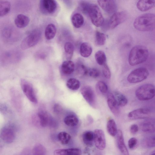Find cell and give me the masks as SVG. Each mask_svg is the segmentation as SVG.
Here are the masks:
<instances>
[{"mask_svg":"<svg viewBox=\"0 0 155 155\" xmlns=\"http://www.w3.org/2000/svg\"><path fill=\"white\" fill-rule=\"evenodd\" d=\"M133 25L135 28L140 31H152L155 29V15L146 13L140 15L135 19Z\"/></svg>","mask_w":155,"mask_h":155,"instance_id":"6da1fadb","label":"cell"},{"mask_svg":"<svg viewBox=\"0 0 155 155\" xmlns=\"http://www.w3.org/2000/svg\"><path fill=\"white\" fill-rule=\"evenodd\" d=\"M149 55L148 49L146 47L137 45L130 50L128 57V62L131 66H134L145 62Z\"/></svg>","mask_w":155,"mask_h":155,"instance_id":"7a4b0ae2","label":"cell"},{"mask_svg":"<svg viewBox=\"0 0 155 155\" xmlns=\"http://www.w3.org/2000/svg\"><path fill=\"white\" fill-rule=\"evenodd\" d=\"M135 95L137 98L141 101L152 99L155 96V86L150 84L142 85L136 90Z\"/></svg>","mask_w":155,"mask_h":155,"instance_id":"3957f363","label":"cell"},{"mask_svg":"<svg viewBox=\"0 0 155 155\" xmlns=\"http://www.w3.org/2000/svg\"><path fill=\"white\" fill-rule=\"evenodd\" d=\"M41 31L38 29L32 31L21 42V47L23 50H26L36 45L40 39Z\"/></svg>","mask_w":155,"mask_h":155,"instance_id":"277c9868","label":"cell"},{"mask_svg":"<svg viewBox=\"0 0 155 155\" xmlns=\"http://www.w3.org/2000/svg\"><path fill=\"white\" fill-rule=\"evenodd\" d=\"M88 15L90 17L92 23L97 27L101 26L104 22V19L101 11L98 6L91 4Z\"/></svg>","mask_w":155,"mask_h":155,"instance_id":"5b68a950","label":"cell"},{"mask_svg":"<svg viewBox=\"0 0 155 155\" xmlns=\"http://www.w3.org/2000/svg\"><path fill=\"white\" fill-rule=\"evenodd\" d=\"M149 74V72L146 68H139L132 71L128 75L127 80L131 83H138L146 79Z\"/></svg>","mask_w":155,"mask_h":155,"instance_id":"8992f818","label":"cell"},{"mask_svg":"<svg viewBox=\"0 0 155 155\" xmlns=\"http://www.w3.org/2000/svg\"><path fill=\"white\" fill-rule=\"evenodd\" d=\"M20 84L23 93L28 99L32 103H37L38 100L31 84L23 79L21 80Z\"/></svg>","mask_w":155,"mask_h":155,"instance_id":"52a82bcc","label":"cell"},{"mask_svg":"<svg viewBox=\"0 0 155 155\" xmlns=\"http://www.w3.org/2000/svg\"><path fill=\"white\" fill-rule=\"evenodd\" d=\"M39 7L40 11L43 14L51 15L56 11L58 4L54 0H41L40 2Z\"/></svg>","mask_w":155,"mask_h":155,"instance_id":"ba28073f","label":"cell"},{"mask_svg":"<svg viewBox=\"0 0 155 155\" xmlns=\"http://www.w3.org/2000/svg\"><path fill=\"white\" fill-rule=\"evenodd\" d=\"M127 17V14L125 11L116 12L111 17L109 22L110 28L114 29L124 21Z\"/></svg>","mask_w":155,"mask_h":155,"instance_id":"9c48e42d","label":"cell"},{"mask_svg":"<svg viewBox=\"0 0 155 155\" xmlns=\"http://www.w3.org/2000/svg\"><path fill=\"white\" fill-rule=\"evenodd\" d=\"M80 91L86 101L91 106L94 107L95 104V96L92 88L89 86H83Z\"/></svg>","mask_w":155,"mask_h":155,"instance_id":"30bf717a","label":"cell"},{"mask_svg":"<svg viewBox=\"0 0 155 155\" xmlns=\"http://www.w3.org/2000/svg\"><path fill=\"white\" fill-rule=\"evenodd\" d=\"M94 133V143L95 146L100 150H104L105 147L106 143L103 131L101 129H96Z\"/></svg>","mask_w":155,"mask_h":155,"instance_id":"8fae6325","label":"cell"},{"mask_svg":"<svg viewBox=\"0 0 155 155\" xmlns=\"http://www.w3.org/2000/svg\"><path fill=\"white\" fill-rule=\"evenodd\" d=\"M150 113V110L149 109L147 108H140L129 112L128 117L131 120L144 119L148 117Z\"/></svg>","mask_w":155,"mask_h":155,"instance_id":"7c38bea8","label":"cell"},{"mask_svg":"<svg viewBox=\"0 0 155 155\" xmlns=\"http://www.w3.org/2000/svg\"><path fill=\"white\" fill-rule=\"evenodd\" d=\"M38 116L40 120V124L42 127L49 126L54 127L56 126V122L46 112L40 111L38 113Z\"/></svg>","mask_w":155,"mask_h":155,"instance_id":"4fadbf2b","label":"cell"},{"mask_svg":"<svg viewBox=\"0 0 155 155\" xmlns=\"http://www.w3.org/2000/svg\"><path fill=\"white\" fill-rule=\"evenodd\" d=\"M97 2L101 8L107 13L113 14L116 12L117 9V5L115 1L98 0Z\"/></svg>","mask_w":155,"mask_h":155,"instance_id":"5bb4252c","label":"cell"},{"mask_svg":"<svg viewBox=\"0 0 155 155\" xmlns=\"http://www.w3.org/2000/svg\"><path fill=\"white\" fill-rule=\"evenodd\" d=\"M0 136L2 140L4 142L9 143L15 140V134L14 130L8 127H5L1 130Z\"/></svg>","mask_w":155,"mask_h":155,"instance_id":"9a60e30c","label":"cell"},{"mask_svg":"<svg viewBox=\"0 0 155 155\" xmlns=\"http://www.w3.org/2000/svg\"><path fill=\"white\" fill-rule=\"evenodd\" d=\"M108 106L112 113L115 115H117L119 112L118 106L114 96L111 93L108 94L107 97Z\"/></svg>","mask_w":155,"mask_h":155,"instance_id":"2e32d148","label":"cell"},{"mask_svg":"<svg viewBox=\"0 0 155 155\" xmlns=\"http://www.w3.org/2000/svg\"><path fill=\"white\" fill-rule=\"evenodd\" d=\"M141 130L145 132H155V118H151L143 121L140 124Z\"/></svg>","mask_w":155,"mask_h":155,"instance_id":"e0dca14e","label":"cell"},{"mask_svg":"<svg viewBox=\"0 0 155 155\" xmlns=\"http://www.w3.org/2000/svg\"><path fill=\"white\" fill-rule=\"evenodd\" d=\"M116 141L118 147L123 155H129L127 149L124 143L123 133L119 130L116 134Z\"/></svg>","mask_w":155,"mask_h":155,"instance_id":"ac0fdd59","label":"cell"},{"mask_svg":"<svg viewBox=\"0 0 155 155\" xmlns=\"http://www.w3.org/2000/svg\"><path fill=\"white\" fill-rule=\"evenodd\" d=\"M137 7L141 11H146L155 7V0L138 1L137 4Z\"/></svg>","mask_w":155,"mask_h":155,"instance_id":"d6986e66","label":"cell"},{"mask_svg":"<svg viewBox=\"0 0 155 155\" xmlns=\"http://www.w3.org/2000/svg\"><path fill=\"white\" fill-rule=\"evenodd\" d=\"M81 151L78 148L58 149L54 152V155H81Z\"/></svg>","mask_w":155,"mask_h":155,"instance_id":"ffe728a7","label":"cell"},{"mask_svg":"<svg viewBox=\"0 0 155 155\" xmlns=\"http://www.w3.org/2000/svg\"><path fill=\"white\" fill-rule=\"evenodd\" d=\"M29 21V18L28 16L22 14H19L15 18V23L18 28H23L28 25Z\"/></svg>","mask_w":155,"mask_h":155,"instance_id":"44dd1931","label":"cell"},{"mask_svg":"<svg viewBox=\"0 0 155 155\" xmlns=\"http://www.w3.org/2000/svg\"><path fill=\"white\" fill-rule=\"evenodd\" d=\"M75 65L74 62L69 60L64 61L61 66V70L64 74L69 75L74 71Z\"/></svg>","mask_w":155,"mask_h":155,"instance_id":"7402d4cb","label":"cell"},{"mask_svg":"<svg viewBox=\"0 0 155 155\" xmlns=\"http://www.w3.org/2000/svg\"><path fill=\"white\" fill-rule=\"evenodd\" d=\"M56 28L55 25L51 23L48 24L45 28V35L46 38L50 40L54 38L56 33Z\"/></svg>","mask_w":155,"mask_h":155,"instance_id":"603a6c76","label":"cell"},{"mask_svg":"<svg viewBox=\"0 0 155 155\" xmlns=\"http://www.w3.org/2000/svg\"><path fill=\"white\" fill-rule=\"evenodd\" d=\"M92 51L91 45L87 42H84L80 45V53L81 55L84 58L89 57L91 54Z\"/></svg>","mask_w":155,"mask_h":155,"instance_id":"cb8c5ba5","label":"cell"},{"mask_svg":"<svg viewBox=\"0 0 155 155\" xmlns=\"http://www.w3.org/2000/svg\"><path fill=\"white\" fill-rule=\"evenodd\" d=\"M94 133L91 131L84 132L82 135L84 143L87 146L92 147L94 143Z\"/></svg>","mask_w":155,"mask_h":155,"instance_id":"d4e9b609","label":"cell"},{"mask_svg":"<svg viewBox=\"0 0 155 155\" xmlns=\"http://www.w3.org/2000/svg\"><path fill=\"white\" fill-rule=\"evenodd\" d=\"M84 18L80 13H76L73 15L71 18V22L73 26L76 28L81 27L84 23Z\"/></svg>","mask_w":155,"mask_h":155,"instance_id":"484cf974","label":"cell"},{"mask_svg":"<svg viewBox=\"0 0 155 155\" xmlns=\"http://www.w3.org/2000/svg\"><path fill=\"white\" fill-rule=\"evenodd\" d=\"M11 8L10 2L7 0H1L0 1V16L2 17L9 12Z\"/></svg>","mask_w":155,"mask_h":155,"instance_id":"4316f807","label":"cell"},{"mask_svg":"<svg viewBox=\"0 0 155 155\" xmlns=\"http://www.w3.org/2000/svg\"><path fill=\"white\" fill-rule=\"evenodd\" d=\"M107 132L111 136H114L116 135L118 130L115 122L113 119H110L107 121Z\"/></svg>","mask_w":155,"mask_h":155,"instance_id":"83f0119b","label":"cell"},{"mask_svg":"<svg viewBox=\"0 0 155 155\" xmlns=\"http://www.w3.org/2000/svg\"><path fill=\"white\" fill-rule=\"evenodd\" d=\"M64 122L68 126L73 127L76 126L78 124V120L74 115L71 114L65 117Z\"/></svg>","mask_w":155,"mask_h":155,"instance_id":"f1b7e54d","label":"cell"},{"mask_svg":"<svg viewBox=\"0 0 155 155\" xmlns=\"http://www.w3.org/2000/svg\"><path fill=\"white\" fill-rule=\"evenodd\" d=\"M114 97L119 106L123 107L127 103V100L125 96L118 91H116L114 93Z\"/></svg>","mask_w":155,"mask_h":155,"instance_id":"f546056e","label":"cell"},{"mask_svg":"<svg viewBox=\"0 0 155 155\" xmlns=\"http://www.w3.org/2000/svg\"><path fill=\"white\" fill-rule=\"evenodd\" d=\"M64 48L67 58L68 60L71 59L74 50L73 45L70 42H66L64 44Z\"/></svg>","mask_w":155,"mask_h":155,"instance_id":"4dcf8cb0","label":"cell"},{"mask_svg":"<svg viewBox=\"0 0 155 155\" xmlns=\"http://www.w3.org/2000/svg\"><path fill=\"white\" fill-rule=\"evenodd\" d=\"M66 86L69 89L74 91L78 90L80 86V81L78 79L73 78L69 79L66 83Z\"/></svg>","mask_w":155,"mask_h":155,"instance_id":"1f68e13d","label":"cell"},{"mask_svg":"<svg viewBox=\"0 0 155 155\" xmlns=\"http://www.w3.org/2000/svg\"><path fill=\"white\" fill-rule=\"evenodd\" d=\"M95 58L99 65H104L106 64V57L105 53L102 51H97L95 54Z\"/></svg>","mask_w":155,"mask_h":155,"instance_id":"d6a6232c","label":"cell"},{"mask_svg":"<svg viewBox=\"0 0 155 155\" xmlns=\"http://www.w3.org/2000/svg\"><path fill=\"white\" fill-rule=\"evenodd\" d=\"M46 153L45 147L39 143L35 145L32 150V155H45Z\"/></svg>","mask_w":155,"mask_h":155,"instance_id":"836d02e7","label":"cell"},{"mask_svg":"<svg viewBox=\"0 0 155 155\" xmlns=\"http://www.w3.org/2000/svg\"><path fill=\"white\" fill-rule=\"evenodd\" d=\"M57 138L60 142L63 144H67L70 142L71 136L65 132H60L58 135Z\"/></svg>","mask_w":155,"mask_h":155,"instance_id":"e575fe53","label":"cell"},{"mask_svg":"<svg viewBox=\"0 0 155 155\" xmlns=\"http://www.w3.org/2000/svg\"><path fill=\"white\" fill-rule=\"evenodd\" d=\"M95 40L96 42L98 45H103L106 42V35L103 33L97 31L95 33Z\"/></svg>","mask_w":155,"mask_h":155,"instance_id":"d590c367","label":"cell"},{"mask_svg":"<svg viewBox=\"0 0 155 155\" xmlns=\"http://www.w3.org/2000/svg\"><path fill=\"white\" fill-rule=\"evenodd\" d=\"M143 146L147 148L155 147V135L151 136L145 139L143 141Z\"/></svg>","mask_w":155,"mask_h":155,"instance_id":"8d00e7d4","label":"cell"},{"mask_svg":"<svg viewBox=\"0 0 155 155\" xmlns=\"http://www.w3.org/2000/svg\"><path fill=\"white\" fill-rule=\"evenodd\" d=\"M91 4L85 1L81 2L80 7L82 12L85 15H88V11Z\"/></svg>","mask_w":155,"mask_h":155,"instance_id":"74e56055","label":"cell"},{"mask_svg":"<svg viewBox=\"0 0 155 155\" xmlns=\"http://www.w3.org/2000/svg\"><path fill=\"white\" fill-rule=\"evenodd\" d=\"M87 74L91 77L96 78L99 76L100 73L97 69L92 68L88 69Z\"/></svg>","mask_w":155,"mask_h":155,"instance_id":"f35d334b","label":"cell"},{"mask_svg":"<svg viewBox=\"0 0 155 155\" xmlns=\"http://www.w3.org/2000/svg\"><path fill=\"white\" fill-rule=\"evenodd\" d=\"M97 86L100 91L103 93H107L108 90V87L107 84L104 82L99 81L98 82Z\"/></svg>","mask_w":155,"mask_h":155,"instance_id":"ab89813d","label":"cell"},{"mask_svg":"<svg viewBox=\"0 0 155 155\" xmlns=\"http://www.w3.org/2000/svg\"><path fill=\"white\" fill-rule=\"evenodd\" d=\"M103 69V73L104 76L107 79H109L111 76V73L110 69L106 64L104 65Z\"/></svg>","mask_w":155,"mask_h":155,"instance_id":"60d3db41","label":"cell"},{"mask_svg":"<svg viewBox=\"0 0 155 155\" xmlns=\"http://www.w3.org/2000/svg\"><path fill=\"white\" fill-rule=\"evenodd\" d=\"M137 143V140L135 137L130 138L128 141V146L130 149H132L135 146Z\"/></svg>","mask_w":155,"mask_h":155,"instance_id":"b9f144b4","label":"cell"},{"mask_svg":"<svg viewBox=\"0 0 155 155\" xmlns=\"http://www.w3.org/2000/svg\"><path fill=\"white\" fill-rule=\"evenodd\" d=\"M130 130V132L133 134L137 133L138 130V127L137 125L133 124L131 125Z\"/></svg>","mask_w":155,"mask_h":155,"instance_id":"7bdbcfd3","label":"cell"},{"mask_svg":"<svg viewBox=\"0 0 155 155\" xmlns=\"http://www.w3.org/2000/svg\"><path fill=\"white\" fill-rule=\"evenodd\" d=\"M20 155H30V150L28 148L24 149L22 151Z\"/></svg>","mask_w":155,"mask_h":155,"instance_id":"ee69618b","label":"cell"},{"mask_svg":"<svg viewBox=\"0 0 155 155\" xmlns=\"http://www.w3.org/2000/svg\"><path fill=\"white\" fill-rule=\"evenodd\" d=\"M150 155H155V150L152 152Z\"/></svg>","mask_w":155,"mask_h":155,"instance_id":"f6af8a7d","label":"cell"}]
</instances>
